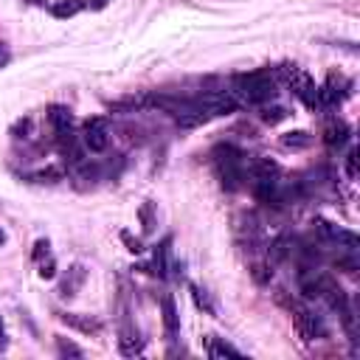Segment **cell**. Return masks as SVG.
<instances>
[{"label":"cell","instance_id":"20","mask_svg":"<svg viewBox=\"0 0 360 360\" xmlns=\"http://www.w3.org/2000/svg\"><path fill=\"white\" fill-rule=\"evenodd\" d=\"M59 177H62V169H45V172L34 174V180H39V183H56Z\"/></svg>","mask_w":360,"mask_h":360},{"label":"cell","instance_id":"13","mask_svg":"<svg viewBox=\"0 0 360 360\" xmlns=\"http://www.w3.org/2000/svg\"><path fill=\"white\" fill-rule=\"evenodd\" d=\"M160 307H163V326H166V335L174 338L177 329H180V318H177V309H174V298H172V295H163Z\"/></svg>","mask_w":360,"mask_h":360},{"label":"cell","instance_id":"4","mask_svg":"<svg viewBox=\"0 0 360 360\" xmlns=\"http://www.w3.org/2000/svg\"><path fill=\"white\" fill-rule=\"evenodd\" d=\"M312 225H315V233L321 236V242L338 245V248H343V250H349V253L357 250V236H354L352 231H346V228H340V225H335V222H329V219H315Z\"/></svg>","mask_w":360,"mask_h":360},{"label":"cell","instance_id":"25","mask_svg":"<svg viewBox=\"0 0 360 360\" xmlns=\"http://www.w3.org/2000/svg\"><path fill=\"white\" fill-rule=\"evenodd\" d=\"M8 346V335H6V326H3V321H0V352Z\"/></svg>","mask_w":360,"mask_h":360},{"label":"cell","instance_id":"19","mask_svg":"<svg viewBox=\"0 0 360 360\" xmlns=\"http://www.w3.org/2000/svg\"><path fill=\"white\" fill-rule=\"evenodd\" d=\"M262 118H264V124H270V127H273V124H278V121H284V118H287V110H284V107H273V110H264V112H262Z\"/></svg>","mask_w":360,"mask_h":360},{"label":"cell","instance_id":"26","mask_svg":"<svg viewBox=\"0 0 360 360\" xmlns=\"http://www.w3.org/2000/svg\"><path fill=\"white\" fill-rule=\"evenodd\" d=\"M6 59H8V56H6V51L0 48V62H6Z\"/></svg>","mask_w":360,"mask_h":360},{"label":"cell","instance_id":"18","mask_svg":"<svg viewBox=\"0 0 360 360\" xmlns=\"http://www.w3.org/2000/svg\"><path fill=\"white\" fill-rule=\"evenodd\" d=\"M250 273H253V278L259 281V284H267L270 278H273V270L264 264V262H253V267H250Z\"/></svg>","mask_w":360,"mask_h":360},{"label":"cell","instance_id":"12","mask_svg":"<svg viewBox=\"0 0 360 360\" xmlns=\"http://www.w3.org/2000/svg\"><path fill=\"white\" fill-rule=\"evenodd\" d=\"M281 149H292V152H301V149H309L312 146V135L307 129H292V132H284L278 138Z\"/></svg>","mask_w":360,"mask_h":360},{"label":"cell","instance_id":"3","mask_svg":"<svg viewBox=\"0 0 360 360\" xmlns=\"http://www.w3.org/2000/svg\"><path fill=\"white\" fill-rule=\"evenodd\" d=\"M278 73H281V79L290 84V90H292L309 110H321V107H323V104H321V90H318V84L312 82V76H309L307 70H301V68H295V65H281Z\"/></svg>","mask_w":360,"mask_h":360},{"label":"cell","instance_id":"16","mask_svg":"<svg viewBox=\"0 0 360 360\" xmlns=\"http://www.w3.org/2000/svg\"><path fill=\"white\" fill-rule=\"evenodd\" d=\"M79 8H82L79 0H59V3L51 6V14H53V17H73Z\"/></svg>","mask_w":360,"mask_h":360},{"label":"cell","instance_id":"10","mask_svg":"<svg viewBox=\"0 0 360 360\" xmlns=\"http://www.w3.org/2000/svg\"><path fill=\"white\" fill-rule=\"evenodd\" d=\"M84 276H87V273H84V264H73V267L68 270V278L59 284V295H62V298H73V295L79 292V287L84 284Z\"/></svg>","mask_w":360,"mask_h":360},{"label":"cell","instance_id":"17","mask_svg":"<svg viewBox=\"0 0 360 360\" xmlns=\"http://www.w3.org/2000/svg\"><path fill=\"white\" fill-rule=\"evenodd\" d=\"M56 349H59V354H62V357H84V352H82L76 343L65 340V338H56Z\"/></svg>","mask_w":360,"mask_h":360},{"label":"cell","instance_id":"11","mask_svg":"<svg viewBox=\"0 0 360 360\" xmlns=\"http://www.w3.org/2000/svg\"><path fill=\"white\" fill-rule=\"evenodd\" d=\"M48 121H51L53 132H68L73 127V115H70V110L65 104H51L48 107Z\"/></svg>","mask_w":360,"mask_h":360},{"label":"cell","instance_id":"24","mask_svg":"<svg viewBox=\"0 0 360 360\" xmlns=\"http://www.w3.org/2000/svg\"><path fill=\"white\" fill-rule=\"evenodd\" d=\"M121 236H124V242L129 245V250H132V253H141V250H143V248H141V242H138V239L132 242V236H129V233H121Z\"/></svg>","mask_w":360,"mask_h":360},{"label":"cell","instance_id":"14","mask_svg":"<svg viewBox=\"0 0 360 360\" xmlns=\"http://www.w3.org/2000/svg\"><path fill=\"white\" fill-rule=\"evenodd\" d=\"M118 349H121V354L132 357V354H141V352H143V340L138 338V332H121Z\"/></svg>","mask_w":360,"mask_h":360},{"label":"cell","instance_id":"2","mask_svg":"<svg viewBox=\"0 0 360 360\" xmlns=\"http://www.w3.org/2000/svg\"><path fill=\"white\" fill-rule=\"evenodd\" d=\"M214 166H217V174H219V183L225 191H236L245 180V160H242V152L231 143H222L214 149Z\"/></svg>","mask_w":360,"mask_h":360},{"label":"cell","instance_id":"23","mask_svg":"<svg viewBox=\"0 0 360 360\" xmlns=\"http://www.w3.org/2000/svg\"><path fill=\"white\" fill-rule=\"evenodd\" d=\"M37 250H34V259L39 262L42 259V253H48V239H37V245H34Z\"/></svg>","mask_w":360,"mask_h":360},{"label":"cell","instance_id":"22","mask_svg":"<svg viewBox=\"0 0 360 360\" xmlns=\"http://www.w3.org/2000/svg\"><path fill=\"white\" fill-rule=\"evenodd\" d=\"M346 172H349V177H357V152L354 149L346 155Z\"/></svg>","mask_w":360,"mask_h":360},{"label":"cell","instance_id":"21","mask_svg":"<svg viewBox=\"0 0 360 360\" xmlns=\"http://www.w3.org/2000/svg\"><path fill=\"white\" fill-rule=\"evenodd\" d=\"M53 273H56V264H53L51 256H48V262H39V276L42 278H53Z\"/></svg>","mask_w":360,"mask_h":360},{"label":"cell","instance_id":"1","mask_svg":"<svg viewBox=\"0 0 360 360\" xmlns=\"http://www.w3.org/2000/svg\"><path fill=\"white\" fill-rule=\"evenodd\" d=\"M233 96H239L248 104H264L276 96V82L270 76V70H250V73H239L233 79Z\"/></svg>","mask_w":360,"mask_h":360},{"label":"cell","instance_id":"27","mask_svg":"<svg viewBox=\"0 0 360 360\" xmlns=\"http://www.w3.org/2000/svg\"><path fill=\"white\" fill-rule=\"evenodd\" d=\"M3 242H6V233H3V231H0V245H3Z\"/></svg>","mask_w":360,"mask_h":360},{"label":"cell","instance_id":"6","mask_svg":"<svg viewBox=\"0 0 360 360\" xmlns=\"http://www.w3.org/2000/svg\"><path fill=\"white\" fill-rule=\"evenodd\" d=\"M82 143L90 152H104L107 149V143H110V127H107V121L101 115H93V118L84 121V127H82Z\"/></svg>","mask_w":360,"mask_h":360},{"label":"cell","instance_id":"7","mask_svg":"<svg viewBox=\"0 0 360 360\" xmlns=\"http://www.w3.org/2000/svg\"><path fill=\"white\" fill-rule=\"evenodd\" d=\"M292 321H295V329H298V335L304 338V340H315V338H323V326H321V321L307 309V307H295V315H292Z\"/></svg>","mask_w":360,"mask_h":360},{"label":"cell","instance_id":"8","mask_svg":"<svg viewBox=\"0 0 360 360\" xmlns=\"http://www.w3.org/2000/svg\"><path fill=\"white\" fill-rule=\"evenodd\" d=\"M59 321L82 335H98L101 332V321L90 318V315H79V312H59Z\"/></svg>","mask_w":360,"mask_h":360},{"label":"cell","instance_id":"5","mask_svg":"<svg viewBox=\"0 0 360 360\" xmlns=\"http://www.w3.org/2000/svg\"><path fill=\"white\" fill-rule=\"evenodd\" d=\"M352 79L349 76H343V73H329L326 76V82H323V87H318L321 90V104L323 107H332V104H340V101H346L349 96H352Z\"/></svg>","mask_w":360,"mask_h":360},{"label":"cell","instance_id":"9","mask_svg":"<svg viewBox=\"0 0 360 360\" xmlns=\"http://www.w3.org/2000/svg\"><path fill=\"white\" fill-rule=\"evenodd\" d=\"M352 135V127L343 121V118H329L326 127H323V143L326 146H343Z\"/></svg>","mask_w":360,"mask_h":360},{"label":"cell","instance_id":"15","mask_svg":"<svg viewBox=\"0 0 360 360\" xmlns=\"http://www.w3.org/2000/svg\"><path fill=\"white\" fill-rule=\"evenodd\" d=\"M208 354H211V357H242V352H239V349H233L231 343L217 340V338H211V340H208Z\"/></svg>","mask_w":360,"mask_h":360}]
</instances>
